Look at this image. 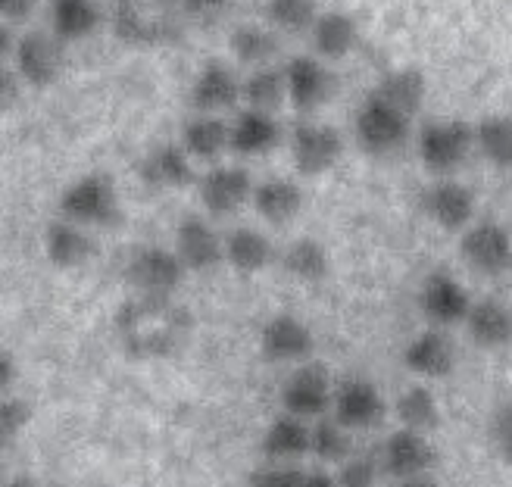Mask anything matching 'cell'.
I'll return each mask as SVG.
<instances>
[{"instance_id":"ab89813d","label":"cell","mask_w":512,"mask_h":487,"mask_svg":"<svg viewBox=\"0 0 512 487\" xmlns=\"http://www.w3.org/2000/svg\"><path fill=\"white\" fill-rule=\"evenodd\" d=\"M338 484L341 487H375L378 484V463L369 456H350L338 469Z\"/></svg>"},{"instance_id":"30bf717a","label":"cell","mask_w":512,"mask_h":487,"mask_svg":"<svg viewBox=\"0 0 512 487\" xmlns=\"http://www.w3.org/2000/svg\"><path fill=\"white\" fill-rule=\"evenodd\" d=\"M185 272L188 269L182 263V256L175 253V247L169 250L160 244H147L128 260L125 278L141 294H175Z\"/></svg>"},{"instance_id":"603a6c76","label":"cell","mask_w":512,"mask_h":487,"mask_svg":"<svg viewBox=\"0 0 512 487\" xmlns=\"http://www.w3.org/2000/svg\"><path fill=\"white\" fill-rule=\"evenodd\" d=\"M313 447V422H306L294 413H281L269 422L260 438V450L272 463H294Z\"/></svg>"},{"instance_id":"d6a6232c","label":"cell","mask_w":512,"mask_h":487,"mask_svg":"<svg viewBox=\"0 0 512 487\" xmlns=\"http://www.w3.org/2000/svg\"><path fill=\"white\" fill-rule=\"evenodd\" d=\"M228 47H232V57L235 63L241 66H269L272 57L278 54V38L275 32H269L266 25H238V29L232 32V38H228Z\"/></svg>"},{"instance_id":"74e56055","label":"cell","mask_w":512,"mask_h":487,"mask_svg":"<svg viewBox=\"0 0 512 487\" xmlns=\"http://www.w3.org/2000/svg\"><path fill=\"white\" fill-rule=\"evenodd\" d=\"M310 453L322 463H344L350 459V428H344L335 416L331 419H316L313 422V447Z\"/></svg>"},{"instance_id":"d6986e66","label":"cell","mask_w":512,"mask_h":487,"mask_svg":"<svg viewBox=\"0 0 512 487\" xmlns=\"http://www.w3.org/2000/svg\"><path fill=\"white\" fill-rule=\"evenodd\" d=\"M260 347L266 360L300 363L313 353V331L294 313H278L260 328Z\"/></svg>"},{"instance_id":"f35d334b","label":"cell","mask_w":512,"mask_h":487,"mask_svg":"<svg viewBox=\"0 0 512 487\" xmlns=\"http://www.w3.org/2000/svg\"><path fill=\"white\" fill-rule=\"evenodd\" d=\"M32 416H35V409H32L29 400L13 397V394L0 400V441L13 444L19 434L29 428Z\"/></svg>"},{"instance_id":"4316f807","label":"cell","mask_w":512,"mask_h":487,"mask_svg":"<svg viewBox=\"0 0 512 487\" xmlns=\"http://www.w3.org/2000/svg\"><path fill=\"white\" fill-rule=\"evenodd\" d=\"M466 328H469V338L484 350L509 347L512 344V310L494 297L475 300L466 316Z\"/></svg>"},{"instance_id":"3957f363","label":"cell","mask_w":512,"mask_h":487,"mask_svg":"<svg viewBox=\"0 0 512 487\" xmlns=\"http://www.w3.org/2000/svg\"><path fill=\"white\" fill-rule=\"evenodd\" d=\"M60 216L85 228H107L122 219V200L113 178L104 172H85L60 194Z\"/></svg>"},{"instance_id":"1f68e13d","label":"cell","mask_w":512,"mask_h":487,"mask_svg":"<svg viewBox=\"0 0 512 487\" xmlns=\"http://www.w3.org/2000/svg\"><path fill=\"white\" fill-rule=\"evenodd\" d=\"M475 147L497 169L512 166V113H491L475 125Z\"/></svg>"},{"instance_id":"b9f144b4","label":"cell","mask_w":512,"mask_h":487,"mask_svg":"<svg viewBox=\"0 0 512 487\" xmlns=\"http://www.w3.org/2000/svg\"><path fill=\"white\" fill-rule=\"evenodd\" d=\"M494 441H497L503 463L512 469V400L500 406V413L494 419Z\"/></svg>"},{"instance_id":"f6af8a7d","label":"cell","mask_w":512,"mask_h":487,"mask_svg":"<svg viewBox=\"0 0 512 487\" xmlns=\"http://www.w3.org/2000/svg\"><path fill=\"white\" fill-rule=\"evenodd\" d=\"M38 0H0V16L4 22H25L32 16Z\"/></svg>"},{"instance_id":"d590c367","label":"cell","mask_w":512,"mask_h":487,"mask_svg":"<svg viewBox=\"0 0 512 487\" xmlns=\"http://www.w3.org/2000/svg\"><path fill=\"white\" fill-rule=\"evenodd\" d=\"M397 419L403 428H413V431H431L438 428L441 422V406L434 400V394L425 388V384H413L397 397Z\"/></svg>"},{"instance_id":"e575fe53","label":"cell","mask_w":512,"mask_h":487,"mask_svg":"<svg viewBox=\"0 0 512 487\" xmlns=\"http://www.w3.org/2000/svg\"><path fill=\"white\" fill-rule=\"evenodd\" d=\"M281 263H285L288 275H294L297 281H306V285H316V281H322L331 269L328 250L316 238H297L285 250V260Z\"/></svg>"},{"instance_id":"bcb514c9","label":"cell","mask_w":512,"mask_h":487,"mask_svg":"<svg viewBox=\"0 0 512 487\" xmlns=\"http://www.w3.org/2000/svg\"><path fill=\"white\" fill-rule=\"evenodd\" d=\"M19 369H16V356L10 350H0V388L10 391L13 381H16Z\"/></svg>"},{"instance_id":"7402d4cb","label":"cell","mask_w":512,"mask_h":487,"mask_svg":"<svg viewBox=\"0 0 512 487\" xmlns=\"http://www.w3.org/2000/svg\"><path fill=\"white\" fill-rule=\"evenodd\" d=\"M44 256L50 260V266L69 272V269H79L91 260L94 241L88 238L85 225L60 216L44 228Z\"/></svg>"},{"instance_id":"ee69618b","label":"cell","mask_w":512,"mask_h":487,"mask_svg":"<svg viewBox=\"0 0 512 487\" xmlns=\"http://www.w3.org/2000/svg\"><path fill=\"white\" fill-rule=\"evenodd\" d=\"M19 72H10V66L0 69V110H10L19 97Z\"/></svg>"},{"instance_id":"f1b7e54d","label":"cell","mask_w":512,"mask_h":487,"mask_svg":"<svg viewBox=\"0 0 512 487\" xmlns=\"http://www.w3.org/2000/svg\"><path fill=\"white\" fill-rule=\"evenodd\" d=\"M253 210L269 225H288L303 210V191L288 178H266L253 191Z\"/></svg>"},{"instance_id":"44dd1931","label":"cell","mask_w":512,"mask_h":487,"mask_svg":"<svg viewBox=\"0 0 512 487\" xmlns=\"http://www.w3.org/2000/svg\"><path fill=\"white\" fill-rule=\"evenodd\" d=\"M403 366L419 378H447L456 366V347L444 328H425L403 347Z\"/></svg>"},{"instance_id":"f546056e","label":"cell","mask_w":512,"mask_h":487,"mask_svg":"<svg viewBox=\"0 0 512 487\" xmlns=\"http://www.w3.org/2000/svg\"><path fill=\"white\" fill-rule=\"evenodd\" d=\"M100 7L97 0H50V29H54L66 44L85 41L97 32Z\"/></svg>"},{"instance_id":"277c9868","label":"cell","mask_w":512,"mask_h":487,"mask_svg":"<svg viewBox=\"0 0 512 487\" xmlns=\"http://www.w3.org/2000/svg\"><path fill=\"white\" fill-rule=\"evenodd\" d=\"M419 160L434 175H453L475 150V125L466 119H434L425 122L416 138Z\"/></svg>"},{"instance_id":"8fae6325","label":"cell","mask_w":512,"mask_h":487,"mask_svg":"<svg viewBox=\"0 0 512 487\" xmlns=\"http://www.w3.org/2000/svg\"><path fill=\"white\" fill-rule=\"evenodd\" d=\"M459 256H463L469 269L481 275H500L503 269H509L512 238L494 219L472 222L466 232L459 235Z\"/></svg>"},{"instance_id":"e0dca14e","label":"cell","mask_w":512,"mask_h":487,"mask_svg":"<svg viewBox=\"0 0 512 487\" xmlns=\"http://www.w3.org/2000/svg\"><path fill=\"white\" fill-rule=\"evenodd\" d=\"M425 213L444 232H466L475 222V194L450 175H441L425 191Z\"/></svg>"},{"instance_id":"cb8c5ba5","label":"cell","mask_w":512,"mask_h":487,"mask_svg":"<svg viewBox=\"0 0 512 487\" xmlns=\"http://www.w3.org/2000/svg\"><path fill=\"white\" fill-rule=\"evenodd\" d=\"M281 144V125L275 113L244 107L232 119V153L238 157H266Z\"/></svg>"},{"instance_id":"2e32d148","label":"cell","mask_w":512,"mask_h":487,"mask_svg":"<svg viewBox=\"0 0 512 487\" xmlns=\"http://www.w3.org/2000/svg\"><path fill=\"white\" fill-rule=\"evenodd\" d=\"M434 463H438V453H434L431 441L425 438V431L400 425L394 434H388V441L381 447V469L391 478L425 475Z\"/></svg>"},{"instance_id":"7bdbcfd3","label":"cell","mask_w":512,"mask_h":487,"mask_svg":"<svg viewBox=\"0 0 512 487\" xmlns=\"http://www.w3.org/2000/svg\"><path fill=\"white\" fill-rule=\"evenodd\" d=\"M232 4H235V0H188L191 16H194V25L219 22L228 10H232Z\"/></svg>"},{"instance_id":"5bb4252c","label":"cell","mask_w":512,"mask_h":487,"mask_svg":"<svg viewBox=\"0 0 512 487\" xmlns=\"http://www.w3.org/2000/svg\"><path fill=\"white\" fill-rule=\"evenodd\" d=\"M238 100H244V82L238 72L222 63V60H207L191 82V107L197 113H225L232 110Z\"/></svg>"},{"instance_id":"ba28073f","label":"cell","mask_w":512,"mask_h":487,"mask_svg":"<svg viewBox=\"0 0 512 487\" xmlns=\"http://www.w3.org/2000/svg\"><path fill=\"white\" fill-rule=\"evenodd\" d=\"M291 160L303 175H322L328 169H335L341 153H344V141L341 132L328 122H316V119H303L291 128Z\"/></svg>"},{"instance_id":"c3c4849f","label":"cell","mask_w":512,"mask_h":487,"mask_svg":"<svg viewBox=\"0 0 512 487\" xmlns=\"http://www.w3.org/2000/svg\"><path fill=\"white\" fill-rule=\"evenodd\" d=\"M391 487H438V481L431 478V472L425 475H409V478H394Z\"/></svg>"},{"instance_id":"681fc988","label":"cell","mask_w":512,"mask_h":487,"mask_svg":"<svg viewBox=\"0 0 512 487\" xmlns=\"http://www.w3.org/2000/svg\"><path fill=\"white\" fill-rule=\"evenodd\" d=\"M0 487H32V484L25 481V478H10V481H4V484H0Z\"/></svg>"},{"instance_id":"9c48e42d","label":"cell","mask_w":512,"mask_h":487,"mask_svg":"<svg viewBox=\"0 0 512 487\" xmlns=\"http://www.w3.org/2000/svg\"><path fill=\"white\" fill-rule=\"evenodd\" d=\"M281 406H285V413H294L306 422L328 416L331 406H335V384H331L325 366L310 363L294 369L285 381V388H281Z\"/></svg>"},{"instance_id":"6da1fadb","label":"cell","mask_w":512,"mask_h":487,"mask_svg":"<svg viewBox=\"0 0 512 487\" xmlns=\"http://www.w3.org/2000/svg\"><path fill=\"white\" fill-rule=\"evenodd\" d=\"M119 347L132 360H166L188 344L191 313L172 294H135L113 313Z\"/></svg>"},{"instance_id":"5b68a950","label":"cell","mask_w":512,"mask_h":487,"mask_svg":"<svg viewBox=\"0 0 512 487\" xmlns=\"http://www.w3.org/2000/svg\"><path fill=\"white\" fill-rule=\"evenodd\" d=\"M409 122H413V116L400 113L378 94H369L363 107L356 110L353 132L369 157H394L409 141Z\"/></svg>"},{"instance_id":"d4e9b609","label":"cell","mask_w":512,"mask_h":487,"mask_svg":"<svg viewBox=\"0 0 512 487\" xmlns=\"http://www.w3.org/2000/svg\"><path fill=\"white\" fill-rule=\"evenodd\" d=\"M310 41H313L316 57L338 63V60H347L356 50V44H360V25L344 10H325L313 22Z\"/></svg>"},{"instance_id":"484cf974","label":"cell","mask_w":512,"mask_h":487,"mask_svg":"<svg viewBox=\"0 0 512 487\" xmlns=\"http://www.w3.org/2000/svg\"><path fill=\"white\" fill-rule=\"evenodd\" d=\"M182 144L197 163H216L225 150H232V122L216 113H197L182 128Z\"/></svg>"},{"instance_id":"7a4b0ae2","label":"cell","mask_w":512,"mask_h":487,"mask_svg":"<svg viewBox=\"0 0 512 487\" xmlns=\"http://www.w3.org/2000/svg\"><path fill=\"white\" fill-rule=\"evenodd\" d=\"M110 29L135 47H166L194 29L188 0H110Z\"/></svg>"},{"instance_id":"ac0fdd59","label":"cell","mask_w":512,"mask_h":487,"mask_svg":"<svg viewBox=\"0 0 512 487\" xmlns=\"http://www.w3.org/2000/svg\"><path fill=\"white\" fill-rule=\"evenodd\" d=\"M172 247L182 256L188 272H207L225 260V241L216 235V228L200 216H185L178 222Z\"/></svg>"},{"instance_id":"8d00e7d4","label":"cell","mask_w":512,"mask_h":487,"mask_svg":"<svg viewBox=\"0 0 512 487\" xmlns=\"http://www.w3.org/2000/svg\"><path fill=\"white\" fill-rule=\"evenodd\" d=\"M266 19L285 35H310L319 7L316 0H266Z\"/></svg>"},{"instance_id":"60d3db41","label":"cell","mask_w":512,"mask_h":487,"mask_svg":"<svg viewBox=\"0 0 512 487\" xmlns=\"http://www.w3.org/2000/svg\"><path fill=\"white\" fill-rule=\"evenodd\" d=\"M306 472L294 466H263L247 475V487H303Z\"/></svg>"},{"instance_id":"8992f818","label":"cell","mask_w":512,"mask_h":487,"mask_svg":"<svg viewBox=\"0 0 512 487\" xmlns=\"http://www.w3.org/2000/svg\"><path fill=\"white\" fill-rule=\"evenodd\" d=\"M285 82H288V104L306 116L319 113L338 91V75L331 72L328 60L310 54L291 57L285 63Z\"/></svg>"},{"instance_id":"83f0119b","label":"cell","mask_w":512,"mask_h":487,"mask_svg":"<svg viewBox=\"0 0 512 487\" xmlns=\"http://www.w3.org/2000/svg\"><path fill=\"white\" fill-rule=\"evenodd\" d=\"M372 94H378L381 100H388L391 107H397L406 116H416L425 107V97H428V79L425 72L416 66H400L384 72L378 85L372 88Z\"/></svg>"},{"instance_id":"816d5d0a","label":"cell","mask_w":512,"mask_h":487,"mask_svg":"<svg viewBox=\"0 0 512 487\" xmlns=\"http://www.w3.org/2000/svg\"><path fill=\"white\" fill-rule=\"evenodd\" d=\"M54 487H69V484H54Z\"/></svg>"},{"instance_id":"7c38bea8","label":"cell","mask_w":512,"mask_h":487,"mask_svg":"<svg viewBox=\"0 0 512 487\" xmlns=\"http://www.w3.org/2000/svg\"><path fill=\"white\" fill-rule=\"evenodd\" d=\"M253 178L244 166H213L197 178V194L210 216H232L253 200Z\"/></svg>"},{"instance_id":"4fadbf2b","label":"cell","mask_w":512,"mask_h":487,"mask_svg":"<svg viewBox=\"0 0 512 487\" xmlns=\"http://www.w3.org/2000/svg\"><path fill=\"white\" fill-rule=\"evenodd\" d=\"M472 297L469 291L459 285V281L450 272H431L425 278V285L419 291V306L422 316L434 325V328H453L463 322L472 310Z\"/></svg>"},{"instance_id":"9a60e30c","label":"cell","mask_w":512,"mask_h":487,"mask_svg":"<svg viewBox=\"0 0 512 487\" xmlns=\"http://www.w3.org/2000/svg\"><path fill=\"white\" fill-rule=\"evenodd\" d=\"M335 419L350 428V431H366L375 428L384 413H388V403H384L381 391L366 378H347L335 388V406H331Z\"/></svg>"},{"instance_id":"7dc6e473","label":"cell","mask_w":512,"mask_h":487,"mask_svg":"<svg viewBox=\"0 0 512 487\" xmlns=\"http://www.w3.org/2000/svg\"><path fill=\"white\" fill-rule=\"evenodd\" d=\"M303 487H341V484L335 475H328V472H306Z\"/></svg>"},{"instance_id":"52a82bcc","label":"cell","mask_w":512,"mask_h":487,"mask_svg":"<svg viewBox=\"0 0 512 487\" xmlns=\"http://www.w3.org/2000/svg\"><path fill=\"white\" fill-rule=\"evenodd\" d=\"M63 38L50 29V32H25L16 38L13 47V69L19 72V79L32 88H50L63 72Z\"/></svg>"},{"instance_id":"4dcf8cb0","label":"cell","mask_w":512,"mask_h":487,"mask_svg":"<svg viewBox=\"0 0 512 487\" xmlns=\"http://www.w3.org/2000/svg\"><path fill=\"white\" fill-rule=\"evenodd\" d=\"M225 260L244 275H256L272 263V241L256 228H235L225 238Z\"/></svg>"},{"instance_id":"836d02e7","label":"cell","mask_w":512,"mask_h":487,"mask_svg":"<svg viewBox=\"0 0 512 487\" xmlns=\"http://www.w3.org/2000/svg\"><path fill=\"white\" fill-rule=\"evenodd\" d=\"M288 100V82H285V69H272V66H256L244 79V104L253 110H266L278 113V107Z\"/></svg>"},{"instance_id":"ffe728a7","label":"cell","mask_w":512,"mask_h":487,"mask_svg":"<svg viewBox=\"0 0 512 487\" xmlns=\"http://www.w3.org/2000/svg\"><path fill=\"white\" fill-rule=\"evenodd\" d=\"M194 157L185 144H157L141 160V178L153 191H178L194 182Z\"/></svg>"},{"instance_id":"f907efd6","label":"cell","mask_w":512,"mask_h":487,"mask_svg":"<svg viewBox=\"0 0 512 487\" xmlns=\"http://www.w3.org/2000/svg\"><path fill=\"white\" fill-rule=\"evenodd\" d=\"M509 272H512V256H509Z\"/></svg>"}]
</instances>
